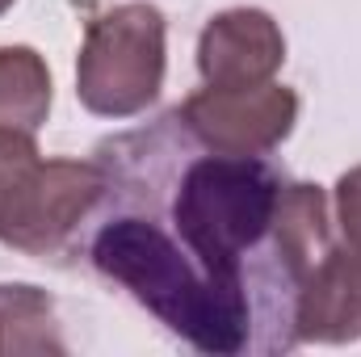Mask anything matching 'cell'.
<instances>
[{
  "instance_id": "obj_1",
  "label": "cell",
  "mask_w": 361,
  "mask_h": 357,
  "mask_svg": "<svg viewBox=\"0 0 361 357\" xmlns=\"http://www.w3.org/2000/svg\"><path fill=\"white\" fill-rule=\"evenodd\" d=\"M80 257L210 357L353 345L361 307L328 193L265 156L202 147L169 109L97 147Z\"/></svg>"
},
{
  "instance_id": "obj_2",
  "label": "cell",
  "mask_w": 361,
  "mask_h": 357,
  "mask_svg": "<svg viewBox=\"0 0 361 357\" xmlns=\"http://www.w3.org/2000/svg\"><path fill=\"white\" fill-rule=\"evenodd\" d=\"M169 25L147 0H126L92 17L76 55V97L97 118H135L160 89L169 68Z\"/></svg>"
},
{
  "instance_id": "obj_3",
  "label": "cell",
  "mask_w": 361,
  "mask_h": 357,
  "mask_svg": "<svg viewBox=\"0 0 361 357\" xmlns=\"http://www.w3.org/2000/svg\"><path fill=\"white\" fill-rule=\"evenodd\" d=\"M101 198H105V169L97 156L92 160L38 156L13 185L0 210V244L51 265L80 261L85 231Z\"/></svg>"
},
{
  "instance_id": "obj_4",
  "label": "cell",
  "mask_w": 361,
  "mask_h": 357,
  "mask_svg": "<svg viewBox=\"0 0 361 357\" xmlns=\"http://www.w3.org/2000/svg\"><path fill=\"white\" fill-rule=\"evenodd\" d=\"M180 126L210 152L227 156H265L281 147L298 122V92L265 80L248 89L202 85L173 109Z\"/></svg>"
},
{
  "instance_id": "obj_5",
  "label": "cell",
  "mask_w": 361,
  "mask_h": 357,
  "mask_svg": "<svg viewBox=\"0 0 361 357\" xmlns=\"http://www.w3.org/2000/svg\"><path fill=\"white\" fill-rule=\"evenodd\" d=\"M281 63H286V38L265 8H223L202 25L197 38L202 85L214 89L265 85L281 72Z\"/></svg>"
},
{
  "instance_id": "obj_6",
  "label": "cell",
  "mask_w": 361,
  "mask_h": 357,
  "mask_svg": "<svg viewBox=\"0 0 361 357\" xmlns=\"http://www.w3.org/2000/svg\"><path fill=\"white\" fill-rule=\"evenodd\" d=\"M8 353H68L55 298L38 286H0V357Z\"/></svg>"
},
{
  "instance_id": "obj_7",
  "label": "cell",
  "mask_w": 361,
  "mask_h": 357,
  "mask_svg": "<svg viewBox=\"0 0 361 357\" xmlns=\"http://www.w3.org/2000/svg\"><path fill=\"white\" fill-rule=\"evenodd\" d=\"M51 114V68L34 47H0V126L38 131Z\"/></svg>"
},
{
  "instance_id": "obj_8",
  "label": "cell",
  "mask_w": 361,
  "mask_h": 357,
  "mask_svg": "<svg viewBox=\"0 0 361 357\" xmlns=\"http://www.w3.org/2000/svg\"><path fill=\"white\" fill-rule=\"evenodd\" d=\"M332 206H336V231H341V244H345L353 294H357V307H361V164L341 173Z\"/></svg>"
},
{
  "instance_id": "obj_9",
  "label": "cell",
  "mask_w": 361,
  "mask_h": 357,
  "mask_svg": "<svg viewBox=\"0 0 361 357\" xmlns=\"http://www.w3.org/2000/svg\"><path fill=\"white\" fill-rule=\"evenodd\" d=\"M38 156H42V152H38V143H34L30 131H8V126H0V210H4V202H8V193H13V185L21 181V173H25Z\"/></svg>"
},
{
  "instance_id": "obj_10",
  "label": "cell",
  "mask_w": 361,
  "mask_h": 357,
  "mask_svg": "<svg viewBox=\"0 0 361 357\" xmlns=\"http://www.w3.org/2000/svg\"><path fill=\"white\" fill-rule=\"evenodd\" d=\"M8 8H13V0H0V17H4V13H8Z\"/></svg>"
}]
</instances>
